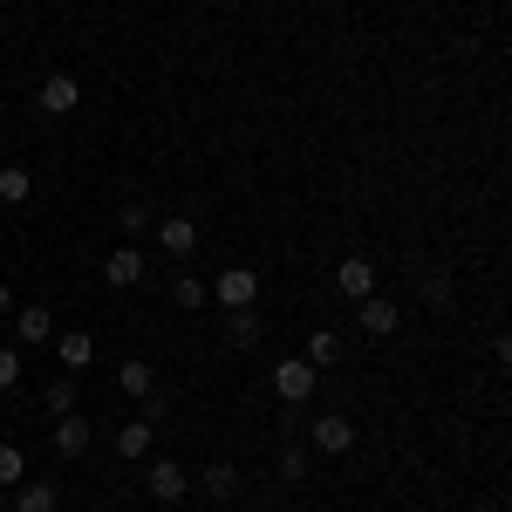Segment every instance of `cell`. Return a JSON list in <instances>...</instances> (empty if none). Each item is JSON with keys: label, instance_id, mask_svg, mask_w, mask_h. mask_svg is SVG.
I'll list each match as a JSON object with an SVG mask.
<instances>
[{"label": "cell", "instance_id": "obj_22", "mask_svg": "<svg viewBox=\"0 0 512 512\" xmlns=\"http://www.w3.org/2000/svg\"><path fill=\"white\" fill-rule=\"evenodd\" d=\"M28 478V458H21V444H0V492L7 485H21Z\"/></svg>", "mask_w": 512, "mask_h": 512}, {"label": "cell", "instance_id": "obj_20", "mask_svg": "<svg viewBox=\"0 0 512 512\" xmlns=\"http://www.w3.org/2000/svg\"><path fill=\"white\" fill-rule=\"evenodd\" d=\"M41 403H48L55 417H69V410H76V376H55V383L41 390Z\"/></svg>", "mask_w": 512, "mask_h": 512}, {"label": "cell", "instance_id": "obj_14", "mask_svg": "<svg viewBox=\"0 0 512 512\" xmlns=\"http://www.w3.org/2000/svg\"><path fill=\"white\" fill-rule=\"evenodd\" d=\"M117 383H123V396H151L158 390V369H151L144 355H130V362L117 369Z\"/></svg>", "mask_w": 512, "mask_h": 512}, {"label": "cell", "instance_id": "obj_9", "mask_svg": "<svg viewBox=\"0 0 512 512\" xmlns=\"http://www.w3.org/2000/svg\"><path fill=\"white\" fill-rule=\"evenodd\" d=\"M103 280H110V287H137V280H144V246H117V253L103 260Z\"/></svg>", "mask_w": 512, "mask_h": 512}, {"label": "cell", "instance_id": "obj_11", "mask_svg": "<svg viewBox=\"0 0 512 512\" xmlns=\"http://www.w3.org/2000/svg\"><path fill=\"white\" fill-rule=\"evenodd\" d=\"M48 335H55V315H48V308H21V315H14V342H21V349H41V342H48Z\"/></svg>", "mask_w": 512, "mask_h": 512}, {"label": "cell", "instance_id": "obj_23", "mask_svg": "<svg viewBox=\"0 0 512 512\" xmlns=\"http://www.w3.org/2000/svg\"><path fill=\"white\" fill-rule=\"evenodd\" d=\"M280 478H287V485H294V478H308V451H301V444H287V451H280Z\"/></svg>", "mask_w": 512, "mask_h": 512}, {"label": "cell", "instance_id": "obj_18", "mask_svg": "<svg viewBox=\"0 0 512 512\" xmlns=\"http://www.w3.org/2000/svg\"><path fill=\"white\" fill-rule=\"evenodd\" d=\"M0 198H7V205H28V198H35V178H28L21 164H7V171H0Z\"/></svg>", "mask_w": 512, "mask_h": 512}, {"label": "cell", "instance_id": "obj_7", "mask_svg": "<svg viewBox=\"0 0 512 512\" xmlns=\"http://www.w3.org/2000/svg\"><path fill=\"white\" fill-rule=\"evenodd\" d=\"M14 512H62L55 478H21V485H14Z\"/></svg>", "mask_w": 512, "mask_h": 512}, {"label": "cell", "instance_id": "obj_10", "mask_svg": "<svg viewBox=\"0 0 512 512\" xmlns=\"http://www.w3.org/2000/svg\"><path fill=\"white\" fill-rule=\"evenodd\" d=\"M158 246L171 253V260H192V253H198V226L178 212V219H164V226H158Z\"/></svg>", "mask_w": 512, "mask_h": 512}, {"label": "cell", "instance_id": "obj_24", "mask_svg": "<svg viewBox=\"0 0 512 512\" xmlns=\"http://www.w3.org/2000/svg\"><path fill=\"white\" fill-rule=\"evenodd\" d=\"M21 383V349H0V390H14Z\"/></svg>", "mask_w": 512, "mask_h": 512}, {"label": "cell", "instance_id": "obj_4", "mask_svg": "<svg viewBox=\"0 0 512 512\" xmlns=\"http://www.w3.org/2000/svg\"><path fill=\"white\" fill-rule=\"evenodd\" d=\"M308 437H315V451H321V458H342V451H355V424L342 417V410L315 417V431H308Z\"/></svg>", "mask_w": 512, "mask_h": 512}, {"label": "cell", "instance_id": "obj_16", "mask_svg": "<svg viewBox=\"0 0 512 512\" xmlns=\"http://www.w3.org/2000/svg\"><path fill=\"white\" fill-rule=\"evenodd\" d=\"M151 437H158V424H144V417H130V424L117 431V451H123V458H144V451H151Z\"/></svg>", "mask_w": 512, "mask_h": 512}, {"label": "cell", "instance_id": "obj_26", "mask_svg": "<svg viewBox=\"0 0 512 512\" xmlns=\"http://www.w3.org/2000/svg\"><path fill=\"white\" fill-rule=\"evenodd\" d=\"M7 308H14V294H7V287H0V315H7Z\"/></svg>", "mask_w": 512, "mask_h": 512}, {"label": "cell", "instance_id": "obj_6", "mask_svg": "<svg viewBox=\"0 0 512 512\" xmlns=\"http://www.w3.org/2000/svg\"><path fill=\"white\" fill-rule=\"evenodd\" d=\"M335 287H342L349 301H369V294H376V260H362V253L342 260V267H335Z\"/></svg>", "mask_w": 512, "mask_h": 512}, {"label": "cell", "instance_id": "obj_1", "mask_svg": "<svg viewBox=\"0 0 512 512\" xmlns=\"http://www.w3.org/2000/svg\"><path fill=\"white\" fill-rule=\"evenodd\" d=\"M212 301H219L226 315H233V308H253V301H260V274H253V267H226V274L212 280Z\"/></svg>", "mask_w": 512, "mask_h": 512}, {"label": "cell", "instance_id": "obj_2", "mask_svg": "<svg viewBox=\"0 0 512 512\" xmlns=\"http://www.w3.org/2000/svg\"><path fill=\"white\" fill-rule=\"evenodd\" d=\"M315 369H308V355H287V362H274V396L280 403H308L315 396Z\"/></svg>", "mask_w": 512, "mask_h": 512}, {"label": "cell", "instance_id": "obj_17", "mask_svg": "<svg viewBox=\"0 0 512 512\" xmlns=\"http://www.w3.org/2000/svg\"><path fill=\"white\" fill-rule=\"evenodd\" d=\"M198 485H205V499H233V492H239V472L219 458V465H205V472H198Z\"/></svg>", "mask_w": 512, "mask_h": 512}, {"label": "cell", "instance_id": "obj_8", "mask_svg": "<svg viewBox=\"0 0 512 512\" xmlns=\"http://www.w3.org/2000/svg\"><path fill=\"white\" fill-rule=\"evenodd\" d=\"M355 308H362V335H396V328H403V308L383 301V294H369V301H355Z\"/></svg>", "mask_w": 512, "mask_h": 512}, {"label": "cell", "instance_id": "obj_12", "mask_svg": "<svg viewBox=\"0 0 512 512\" xmlns=\"http://www.w3.org/2000/svg\"><path fill=\"white\" fill-rule=\"evenodd\" d=\"M185 485H192V478H185V465H171V458H158V465H151V499H164V506H171V499H185Z\"/></svg>", "mask_w": 512, "mask_h": 512}, {"label": "cell", "instance_id": "obj_19", "mask_svg": "<svg viewBox=\"0 0 512 512\" xmlns=\"http://www.w3.org/2000/svg\"><path fill=\"white\" fill-rule=\"evenodd\" d=\"M171 301H178V308H205V301H212V287H205L198 274H178V280H171Z\"/></svg>", "mask_w": 512, "mask_h": 512}, {"label": "cell", "instance_id": "obj_25", "mask_svg": "<svg viewBox=\"0 0 512 512\" xmlns=\"http://www.w3.org/2000/svg\"><path fill=\"white\" fill-rule=\"evenodd\" d=\"M424 301H431V308H444V301H451V280L431 274V280H424Z\"/></svg>", "mask_w": 512, "mask_h": 512}, {"label": "cell", "instance_id": "obj_13", "mask_svg": "<svg viewBox=\"0 0 512 512\" xmlns=\"http://www.w3.org/2000/svg\"><path fill=\"white\" fill-rule=\"evenodd\" d=\"M260 335H267V321L253 315V308H233V315H226V342H233V349H253Z\"/></svg>", "mask_w": 512, "mask_h": 512}, {"label": "cell", "instance_id": "obj_5", "mask_svg": "<svg viewBox=\"0 0 512 512\" xmlns=\"http://www.w3.org/2000/svg\"><path fill=\"white\" fill-rule=\"evenodd\" d=\"M55 458H69V465L89 458V417H76V410H69V417H55Z\"/></svg>", "mask_w": 512, "mask_h": 512}, {"label": "cell", "instance_id": "obj_21", "mask_svg": "<svg viewBox=\"0 0 512 512\" xmlns=\"http://www.w3.org/2000/svg\"><path fill=\"white\" fill-rule=\"evenodd\" d=\"M335 355H342V335H335V328H315V335H308V362H321V369H328Z\"/></svg>", "mask_w": 512, "mask_h": 512}, {"label": "cell", "instance_id": "obj_3", "mask_svg": "<svg viewBox=\"0 0 512 512\" xmlns=\"http://www.w3.org/2000/svg\"><path fill=\"white\" fill-rule=\"evenodd\" d=\"M35 103L48 110V117H69L82 103V82L69 76V69H55V76H41V89H35Z\"/></svg>", "mask_w": 512, "mask_h": 512}, {"label": "cell", "instance_id": "obj_15", "mask_svg": "<svg viewBox=\"0 0 512 512\" xmlns=\"http://www.w3.org/2000/svg\"><path fill=\"white\" fill-rule=\"evenodd\" d=\"M55 355H62V369H82V362L96 355V335H89V328H69V335L55 342Z\"/></svg>", "mask_w": 512, "mask_h": 512}]
</instances>
